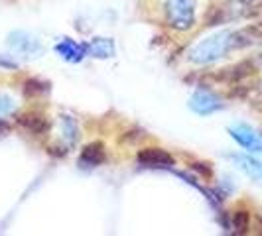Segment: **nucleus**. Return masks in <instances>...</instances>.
<instances>
[{
  "instance_id": "f257e3e1",
  "label": "nucleus",
  "mask_w": 262,
  "mask_h": 236,
  "mask_svg": "<svg viewBox=\"0 0 262 236\" xmlns=\"http://www.w3.org/2000/svg\"><path fill=\"white\" fill-rule=\"evenodd\" d=\"M231 34L233 32H219L211 38L199 41L189 52V59L197 65H207V63L217 61L227 52H231Z\"/></svg>"
},
{
  "instance_id": "f03ea898",
  "label": "nucleus",
  "mask_w": 262,
  "mask_h": 236,
  "mask_svg": "<svg viewBox=\"0 0 262 236\" xmlns=\"http://www.w3.org/2000/svg\"><path fill=\"white\" fill-rule=\"evenodd\" d=\"M195 0H168L166 2V20L173 30H189L195 24Z\"/></svg>"
},
{
  "instance_id": "7ed1b4c3",
  "label": "nucleus",
  "mask_w": 262,
  "mask_h": 236,
  "mask_svg": "<svg viewBox=\"0 0 262 236\" xmlns=\"http://www.w3.org/2000/svg\"><path fill=\"white\" fill-rule=\"evenodd\" d=\"M229 132H231V136H233L245 150L254 152V154H262V132L260 130L252 128L249 124H236V126H231Z\"/></svg>"
},
{
  "instance_id": "20e7f679",
  "label": "nucleus",
  "mask_w": 262,
  "mask_h": 236,
  "mask_svg": "<svg viewBox=\"0 0 262 236\" xmlns=\"http://www.w3.org/2000/svg\"><path fill=\"white\" fill-rule=\"evenodd\" d=\"M189 108L197 114H201V116H207V114L221 110L223 103L217 95H213L209 91H195L189 99Z\"/></svg>"
},
{
  "instance_id": "39448f33",
  "label": "nucleus",
  "mask_w": 262,
  "mask_h": 236,
  "mask_svg": "<svg viewBox=\"0 0 262 236\" xmlns=\"http://www.w3.org/2000/svg\"><path fill=\"white\" fill-rule=\"evenodd\" d=\"M138 163H142L146 168H168L173 166V156L168 154L162 148H144L138 152Z\"/></svg>"
},
{
  "instance_id": "423d86ee",
  "label": "nucleus",
  "mask_w": 262,
  "mask_h": 236,
  "mask_svg": "<svg viewBox=\"0 0 262 236\" xmlns=\"http://www.w3.org/2000/svg\"><path fill=\"white\" fill-rule=\"evenodd\" d=\"M8 45L14 48L16 52L24 53V55H38L41 52V43L36 36L28 34V32H14L8 36Z\"/></svg>"
},
{
  "instance_id": "0eeeda50",
  "label": "nucleus",
  "mask_w": 262,
  "mask_h": 236,
  "mask_svg": "<svg viewBox=\"0 0 262 236\" xmlns=\"http://www.w3.org/2000/svg\"><path fill=\"white\" fill-rule=\"evenodd\" d=\"M233 8H231V2L229 0H219L215 4H211L207 14H205V24L207 26H219V24H227L233 20Z\"/></svg>"
},
{
  "instance_id": "6e6552de",
  "label": "nucleus",
  "mask_w": 262,
  "mask_h": 236,
  "mask_svg": "<svg viewBox=\"0 0 262 236\" xmlns=\"http://www.w3.org/2000/svg\"><path fill=\"white\" fill-rule=\"evenodd\" d=\"M254 71H256V69H254V63L249 61V59H245V61H238L236 65L223 69V71L217 75V79L227 81V83H238V81H243V79L250 77Z\"/></svg>"
},
{
  "instance_id": "1a4fd4ad",
  "label": "nucleus",
  "mask_w": 262,
  "mask_h": 236,
  "mask_svg": "<svg viewBox=\"0 0 262 236\" xmlns=\"http://www.w3.org/2000/svg\"><path fill=\"white\" fill-rule=\"evenodd\" d=\"M231 159H233L247 175H250L252 179L262 181V161H258V159H254V157H250V156H241V154L231 156Z\"/></svg>"
},
{
  "instance_id": "9d476101",
  "label": "nucleus",
  "mask_w": 262,
  "mask_h": 236,
  "mask_svg": "<svg viewBox=\"0 0 262 236\" xmlns=\"http://www.w3.org/2000/svg\"><path fill=\"white\" fill-rule=\"evenodd\" d=\"M105 159L106 152L101 142H93V144L85 146V150L81 154V163H85V166H101Z\"/></svg>"
},
{
  "instance_id": "9b49d317",
  "label": "nucleus",
  "mask_w": 262,
  "mask_h": 236,
  "mask_svg": "<svg viewBox=\"0 0 262 236\" xmlns=\"http://www.w3.org/2000/svg\"><path fill=\"white\" fill-rule=\"evenodd\" d=\"M256 41H258L256 28H245V30H238V32L231 34V50H243V48H249Z\"/></svg>"
},
{
  "instance_id": "f8f14e48",
  "label": "nucleus",
  "mask_w": 262,
  "mask_h": 236,
  "mask_svg": "<svg viewBox=\"0 0 262 236\" xmlns=\"http://www.w3.org/2000/svg\"><path fill=\"white\" fill-rule=\"evenodd\" d=\"M55 50H57V53H59L63 59H67V61H79V59L85 55V48H83L81 43L71 41V39H63L61 43L55 45Z\"/></svg>"
},
{
  "instance_id": "ddd939ff",
  "label": "nucleus",
  "mask_w": 262,
  "mask_h": 236,
  "mask_svg": "<svg viewBox=\"0 0 262 236\" xmlns=\"http://www.w3.org/2000/svg\"><path fill=\"white\" fill-rule=\"evenodd\" d=\"M89 53L99 57V59H106L115 55V43L106 38H95L89 43Z\"/></svg>"
},
{
  "instance_id": "4468645a",
  "label": "nucleus",
  "mask_w": 262,
  "mask_h": 236,
  "mask_svg": "<svg viewBox=\"0 0 262 236\" xmlns=\"http://www.w3.org/2000/svg\"><path fill=\"white\" fill-rule=\"evenodd\" d=\"M18 124L24 126L26 130L34 132V134H41L48 130V120L38 116V114H20L18 116Z\"/></svg>"
},
{
  "instance_id": "2eb2a0df",
  "label": "nucleus",
  "mask_w": 262,
  "mask_h": 236,
  "mask_svg": "<svg viewBox=\"0 0 262 236\" xmlns=\"http://www.w3.org/2000/svg\"><path fill=\"white\" fill-rule=\"evenodd\" d=\"M61 130H63V136L67 138L69 144L77 142L79 128H77V124H75V120L71 116H61Z\"/></svg>"
},
{
  "instance_id": "dca6fc26",
  "label": "nucleus",
  "mask_w": 262,
  "mask_h": 236,
  "mask_svg": "<svg viewBox=\"0 0 262 236\" xmlns=\"http://www.w3.org/2000/svg\"><path fill=\"white\" fill-rule=\"evenodd\" d=\"M250 226V215L247 210H236L233 215V228L236 234H245Z\"/></svg>"
},
{
  "instance_id": "f3484780",
  "label": "nucleus",
  "mask_w": 262,
  "mask_h": 236,
  "mask_svg": "<svg viewBox=\"0 0 262 236\" xmlns=\"http://www.w3.org/2000/svg\"><path fill=\"white\" fill-rule=\"evenodd\" d=\"M26 89V95H43V92H48V83H43V81H38V79H30L26 81V85H24Z\"/></svg>"
},
{
  "instance_id": "a211bd4d",
  "label": "nucleus",
  "mask_w": 262,
  "mask_h": 236,
  "mask_svg": "<svg viewBox=\"0 0 262 236\" xmlns=\"http://www.w3.org/2000/svg\"><path fill=\"white\" fill-rule=\"evenodd\" d=\"M14 108V101L8 95H0V116L2 114H8Z\"/></svg>"
},
{
  "instance_id": "6ab92c4d",
  "label": "nucleus",
  "mask_w": 262,
  "mask_h": 236,
  "mask_svg": "<svg viewBox=\"0 0 262 236\" xmlns=\"http://www.w3.org/2000/svg\"><path fill=\"white\" fill-rule=\"evenodd\" d=\"M0 67L2 69H18V63L14 59H8V55H0Z\"/></svg>"
},
{
  "instance_id": "aec40b11",
  "label": "nucleus",
  "mask_w": 262,
  "mask_h": 236,
  "mask_svg": "<svg viewBox=\"0 0 262 236\" xmlns=\"http://www.w3.org/2000/svg\"><path fill=\"white\" fill-rule=\"evenodd\" d=\"M193 170L203 173L205 177H211V168H207V163H193Z\"/></svg>"
},
{
  "instance_id": "412c9836",
  "label": "nucleus",
  "mask_w": 262,
  "mask_h": 236,
  "mask_svg": "<svg viewBox=\"0 0 262 236\" xmlns=\"http://www.w3.org/2000/svg\"><path fill=\"white\" fill-rule=\"evenodd\" d=\"M254 230H256L258 234H262V217H260V215L256 217V223H254Z\"/></svg>"
},
{
  "instance_id": "4be33fe9",
  "label": "nucleus",
  "mask_w": 262,
  "mask_h": 236,
  "mask_svg": "<svg viewBox=\"0 0 262 236\" xmlns=\"http://www.w3.org/2000/svg\"><path fill=\"white\" fill-rule=\"evenodd\" d=\"M8 128H10V126H8L4 120H0V132H8Z\"/></svg>"
},
{
  "instance_id": "5701e85b",
  "label": "nucleus",
  "mask_w": 262,
  "mask_h": 236,
  "mask_svg": "<svg viewBox=\"0 0 262 236\" xmlns=\"http://www.w3.org/2000/svg\"><path fill=\"white\" fill-rule=\"evenodd\" d=\"M241 2H247V4H249V2H252V0H241Z\"/></svg>"
}]
</instances>
